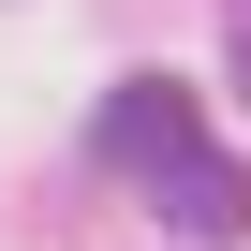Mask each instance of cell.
I'll use <instances>...</instances> for the list:
<instances>
[{
    "label": "cell",
    "mask_w": 251,
    "mask_h": 251,
    "mask_svg": "<svg viewBox=\"0 0 251 251\" xmlns=\"http://www.w3.org/2000/svg\"><path fill=\"white\" fill-rule=\"evenodd\" d=\"M89 148H103L118 177H163V163H192V148H207V103H192V74H133V89L89 118Z\"/></svg>",
    "instance_id": "cell-1"
},
{
    "label": "cell",
    "mask_w": 251,
    "mask_h": 251,
    "mask_svg": "<svg viewBox=\"0 0 251 251\" xmlns=\"http://www.w3.org/2000/svg\"><path fill=\"white\" fill-rule=\"evenodd\" d=\"M148 192H163V222H177L192 251H236V236H251V163H222V148H192V163H163Z\"/></svg>",
    "instance_id": "cell-2"
},
{
    "label": "cell",
    "mask_w": 251,
    "mask_h": 251,
    "mask_svg": "<svg viewBox=\"0 0 251 251\" xmlns=\"http://www.w3.org/2000/svg\"><path fill=\"white\" fill-rule=\"evenodd\" d=\"M222 74H236V103H251V30H236V59H222Z\"/></svg>",
    "instance_id": "cell-3"
}]
</instances>
